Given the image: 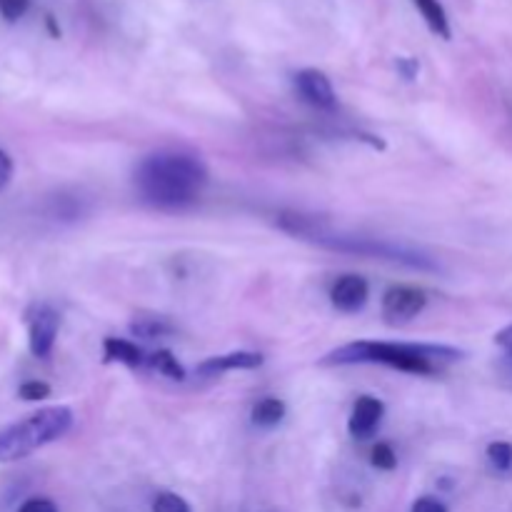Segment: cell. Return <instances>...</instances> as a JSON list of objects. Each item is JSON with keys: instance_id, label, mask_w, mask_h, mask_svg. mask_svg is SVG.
<instances>
[{"instance_id": "obj_1", "label": "cell", "mask_w": 512, "mask_h": 512, "mask_svg": "<svg viewBox=\"0 0 512 512\" xmlns=\"http://www.w3.org/2000/svg\"><path fill=\"white\" fill-rule=\"evenodd\" d=\"M280 230H285L288 235L300 240H308V243L320 245V248L338 250V253H350V255H363V258H380V260H393V263H403L408 268L415 270H440V265L435 263L430 255H425L423 250H415L405 243H395L388 238H368V235H353V233H340L333 230L323 218L318 215H305V213H280L278 215Z\"/></svg>"}, {"instance_id": "obj_2", "label": "cell", "mask_w": 512, "mask_h": 512, "mask_svg": "<svg viewBox=\"0 0 512 512\" xmlns=\"http://www.w3.org/2000/svg\"><path fill=\"white\" fill-rule=\"evenodd\" d=\"M205 185L208 168L195 155L155 153L135 170V188L140 198L163 210L188 208L200 198Z\"/></svg>"}, {"instance_id": "obj_3", "label": "cell", "mask_w": 512, "mask_h": 512, "mask_svg": "<svg viewBox=\"0 0 512 512\" xmlns=\"http://www.w3.org/2000/svg\"><path fill=\"white\" fill-rule=\"evenodd\" d=\"M463 360V350L430 343H375L360 340L335 348L320 365H388L413 375H440L448 365Z\"/></svg>"}, {"instance_id": "obj_4", "label": "cell", "mask_w": 512, "mask_h": 512, "mask_svg": "<svg viewBox=\"0 0 512 512\" xmlns=\"http://www.w3.org/2000/svg\"><path fill=\"white\" fill-rule=\"evenodd\" d=\"M70 428H73V410L65 405L38 410L0 433V463L28 458L43 445L63 438Z\"/></svg>"}, {"instance_id": "obj_5", "label": "cell", "mask_w": 512, "mask_h": 512, "mask_svg": "<svg viewBox=\"0 0 512 512\" xmlns=\"http://www.w3.org/2000/svg\"><path fill=\"white\" fill-rule=\"evenodd\" d=\"M425 298L423 290L408 288V285H398V288H390L383 298V318L388 325H405L410 320L418 318L425 310Z\"/></svg>"}, {"instance_id": "obj_6", "label": "cell", "mask_w": 512, "mask_h": 512, "mask_svg": "<svg viewBox=\"0 0 512 512\" xmlns=\"http://www.w3.org/2000/svg\"><path fill=\"white\" fill-rule=\"evenodd\" d=\"M60 330V315L55 313L50 305H38V308L30 313V353L35 358H48L55 348V338H58Z\"/></svg>"}, {"instance_id": "obj_7", "label": "cell", "mask_w": 512, "mask_h": 512, "mask_svg": "<svg viewBox=\"0 0 512 512\" xmlns=\"http://www.w3.org/2000/svg\"><path fill=\"white\" fill-rule=\"evenodd\" d=\"M370 295V285L363 275H340L338 280L330 288V303H333L335 310L340 313H358V310L365 308Z\"/></svg>"}, {"instance_id": "obj_8", "label": "cell", "mask_w": 512, "mask_h": 512, "mask_svg": "<svg viewBox=\"0 0 512 512\" xmlns=\"http://www.w3.org/2000/svg\"><path fill=\"white\" fill-rule=\"evenodd\" d=\"M295 88L303 95L305 103L315 105V108L320 110H333L335 103H338L330 78L315 68L300 70V73L295 75Z\"/></svg>"}, {"instance_id": "obj_9", "label": "cell", "mask_w": 512, "mask_h": 512, "mask_svg": "<svg viewBox=\"0 0 512 512\" xmlns=\"http://www.w3.org/2000/svg\"><path fill=\"white\" fill-rule=\"evenodd\" d=\"M385 405L380 403L373 395H363L358 398V403L353 405V413H350L348 430L355 440H368L373 438L375 430L380 428V420H383Z\"/></svg>"}, {"instance_id": "obj_10", "label": "cell", "mask_w": 512, "mask_h": 512, "mask_svg": "<svg viewBox=\"0 0 512 512\" xmlns=\"http://www.w3.org/2000/svg\"><path fill=\"white\" fill-rule=\"evenodd\" d=\"M260 365H263V355L248 353V350H238V353L208 358L205 363L198 365V373L205 375V378H213V375L228 373V370H255L260 368Z\"/></svg>"}, {"instance_id": "obj_11", "label": "cell", "mask_w": 512, "mask_h": 512, "mask_svg": "<svg viewBox=\"0 0 512 512\" xmlns=\"http://www.w3.org/2000/svg\"><path fill=\"white\" fill-rule=\"evenodd\" d=\"M103 355L108 363H123L128 368H140L143 365V350L135 343L123 338H105L103 340Z\"/></svg>"}, {"instance_id": "obj_12", "label": "cell", "mask_w": 512, "mask_h": 512, "mask_svg": "<svg viewBox=\"0 0 512 512\" xmlns=\"http://www.w3.org/2000/svg\"><path fill=\"white\" fill-rule=\"evenodd\" d=\"M413 3H415V8L420 10V15L425 18L428 28L433 30L435 35H440V38L450 40L448 13H445V8L440 5V0H413Z\"/></svg>"}, {"instance_id": "obj_13", "label": "cell", "mask_w": 512, "mask_h": 512, "mask_svg": "<svg viewBox=\"0 0 512 512\" xmlns=\"http://www.w3.org/2000/svg\"><path fill=\"white\" fill-rule=\"evenodd\" d=\"M285 418V403L278 398H263L253 408V423L260 428H275Z\"/></svg>"}, {"instance_id": "obj_14", "label": "cell", "mask_w": 512, "mask_h": 512, "mask_svg": "<svg viewBox=\"0 0 512 512\" xmlns=\"http://www.w3.org/2000/svg\"><path fill=\"white\" fill-rule=\"evenodd\" d=\"M148 363H150V368L158 370V373L165 375V378L185 380V368L178 363V358H175L170 350H158V353L150 355Z\"/></svg>"}, {"instance_id": "obj_15", "label": "cell", "mask_w": 512, "mask_h": 512, "mask_svg": "<svg viewBox=\"0 0 512 512\" xmlns=\"http://www.w3.org/2000/svg\"><path fill=\"white\" fill-rule=\"evenodd\" d=\"M488 460H490V465L498 470V473H508V470H512V445L503 443V440H498V443H490L488 445Z\"/></svg>"}, {"instance_id": "obj_16", "label": "cell", "mask_w": 512, "mask_h": 512, "mask_svg": "<svg viewBox=\"0 0 512 512\" xmlns=\"http://www.w3.org/2000/svg\"><path fill=\"white\" fill-rule=\"evenodd\" d=\"M130 330H133L135 335H140V338H158V335H165V333H173V328H170L165 320H155V318H145V320H138V323L130 325Z\"/></svg>"}, {"instance_id": "obj_17", "label": "cell", "mask_w": 512, "mask_h": 512, "mask_svg": "<svg viewBox=\"0 0 512 512\" xmlns=\"http://www.w3.org/2000/svg\"><path fill=\"white\" fill-rule=\"evenodd\" d=\"M153 512H190V505L178 493H158L153 500Z\"/></svg>"}, {"instance_id": "obj_18", "label": "cell", "mask_w": 512, "mask_h": 512, "mask_svg": "<svg viewBox=\"0 0 512 512\" xmlns=\"http://www.w3.org/2000/svg\"><path fill=\"white\" fill-rule=\"evenodd\" d=\"M370 463H373V468L378 470H395V465H398V455H395V450L390 448L388 443H378L373 448V455H370Z\"/></svg>"}, {"instance_id": "obj_19", "label": "cell", "mask_w": 512, "mask_h": 512, "mask_svg": "<svg viewBox=\"0 0 512 512\" xmlns=\"http://www.w3.org/2000/svg\"><path fill=\"white\" fill-rule=\"evenodd\" d=\"M30 8V0H0V15H3L8 23L23 18Z\"/></svg>"}, {"instance_id": "obj_20", "label": "cell", "mask_w": 512, "mask_h": 512, "mask_svg": "<svg viewBox=\"0 0 512 512\" xmlns=\"http://www.w3.org/2000/svg\"><path fill=\"white\" fill-rule=\"evenodd\" d=\"M18 395L23 400H45L50 395V385L38 383V380H30V383L20 385Z\"/></svg>"}, {"instance_id": "obj_21", "label": "cell", "mask_w": 512, "mask_h": 512, "mask_svg": "<svg viewBox=\"0 0 512 512\" xmlns=\"http://www.w3.org/2000/svg\"><path fill=\"white\" fill-rule=\"evenodd\" d=\"M18 512H60L58 505L48 498H30L20 505Z\"/></svg>"}, {"instance_id": "obj_22", "label": "cell", "mask_w": 512, "mask_h": 512, "mask_svg": "<svg viewBox=\"0 0 512 512\" xmlns=\"http://www.w3.org/2000/svg\"><path fill=\"white\" fill-rule=\"evenodd\" d=\"M410 512H448V508H445L438 498H430V495H425V498L415 500L413 510Z\"/></svg>"}, {"instance_id": "obj_23", "label": "cell", "mask_w": 512, "mask_h": 512, "mask_svg": "<svg viewBox=\"0 0 512 512\" xmlns=\"http://www.w3.org/2000/svg\"><path fill=\"white\" fill-rule=\"evenodd\" d=\"M10 178H13V160L5 150H0V190L10 183Z\"/></svg>"}, {"instance_id": "obj_24", "label": "cell", "mask_w": 512, "mask_h": 512, "mask_svg": "<svg viewBox=\"0 0 512 512\" xmlns=\"http://www.w3.org/2000/svg\"><path fill=\"white\" fill-rule=\"evenodd\" d=\"M398 70H400V73H403L405 80H413L415 75H418L420 63L415 58H400L398 60Z\"/></svg>"}, {"instance_id": "obj_25", "label": "cell", "mask_w": 512, "mask_h": 512, "mask_svg": "<svg viewBox=\"0 0 512 512\" xmlns=\"http://www.w3.org/2000/svg\"><path fill=\"white\" fill-rule=\"evenodd\" d=\"M495 343H498L500 348L505 350V355L512 360V325H508V328H503L498 335H495Z\"/></svg>"}]
</instances>
